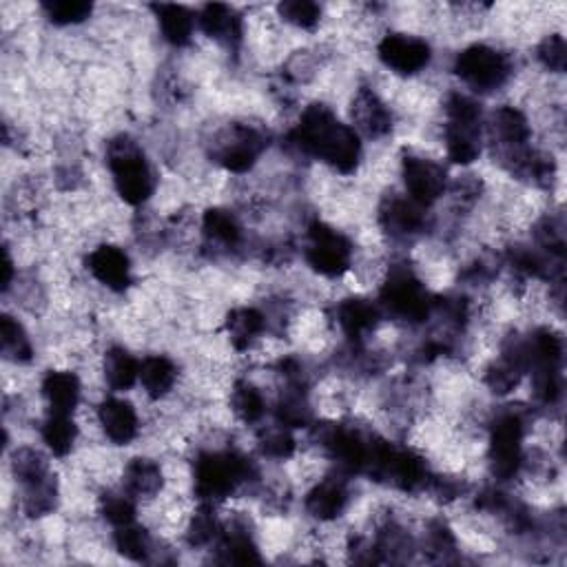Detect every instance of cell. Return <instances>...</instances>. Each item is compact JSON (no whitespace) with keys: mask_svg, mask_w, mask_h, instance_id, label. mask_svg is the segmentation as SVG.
Masks as SVG:
<instances>
[{"mask_svg":"<svg viewBox=\"0 0 567 567\" xmlns=\"http://www.w3.org/2000/svg\"><path fill=\"white\" fill-rule=\"evenodd\" d=\"M293 144L308 156L324 160L339 173H353L362 158L359 133L342 125L324 105H311L291 133Z\"/></svg>","mask_w":567,"mask_h":567,"instance_id":"cell-1","label":"cell"},{"mask_svg":"<svg viewBox=\"0 0 567 567\" xmlns=\"http://www.w3.org/2000/svg\"><path fill=\"white\" fill-rule=\"evenodd\" d=\"M107 164L116 191L127 204L138 206L151 198L156 180L142 149L131 138L118 136L107 144Z\"/></svg>","mask_w":567,"mask_h":567,"instance_id":"cell-2","label":"cell"},{"mask_svg":"<svg viewBox=\"0 0 567 567\" xmlns=\"http://www.w3.org/2000/svg\"><path fill=\"white\" fill-rule=\"evenodd\" d=\"M251 463L235 452H206L195 461V492L206 503L222 501L249 479Z\"/></svg>","mask_w":567,"mask_h":567,"instance_id":"cell-3","label":"cell"},{"mask_svg":"<svg viewBox=\"0 0 567 567\" xmlns=\"http://www.w3.org/2000/svg\"><path fill=\"white\" fill-rule=\"evenodd\" d=\"M446 149L455 164H472L481 153V109L477 102L463 94H452L448 105Z\"/></svg>","mask_w":567,"mask_h":567,"instance_id":"cell-4","label":"cell"},{"mask_svg":"<svg viewBox=\"0 0 567 567\" xmlns=\"http://www.w3.org/2000/svg\"><path fill=\"white\" fill-rule=\"evenodd\" d=\"M381 302L404 322L419 324L430 315V295L410 268H393L381 288Z\"/></svg>","mask_w":567,"mask_h":567,"instance_id":"cell-5","label":"cell"},{"mask_svg":"<svg viewBox=\"0 0 567 567\" xmlns=\"http://www.w3.org/2000/svg\"><path fill=\"white\" fill-rule=\"evenodd\" d=\"M457 76L477 91H492L508 80V60L488 45H472L463 49L455 63Z\"/></svg>","mask_w":567,"mask_h":567,"instance_id":"cell-6","label":"cell"},{"mask_svg":"<svg viewBox=\"0 0 567 567\" xmlns=\"http://www.w3.org/2000/svg\"><path fill=\"white\" fill-rule=\"evenodd\" d=\"M350 242L342 233H337L331 226L322 222H315L308 229V249H306V262L311 264L319 275L326 277H339L346 273L350 266Z\"/></svg>","mask_w":567,"mask_h":567,"instance_id":"cell-7","label":"cell"},{"mask_svg":"<svg viewBox=\"0 0 567 567\" xmlns=\"http://www.w3.org/2000/svg\"><path fill=\"white\" fill-rule=\"evenodd\" d=\"M523 421L519 415H503L492 426L490 435V463L494 477L501 481L512 479L521 466Z\"/></svg>","mask_w":567,"mask_h":567,"instance_id":"cell-8","label":"cell"},{"mask_svg":"<svg viewBox=\"0 0 567 567\" xmlns=\"http://www.w3.org/2000/svg\"><path fill=\"white\" fill-rule=\"evenodd\" d=\"M401 175H404L410 200L419 206H430L446 191V171L432 160L406 156L401 164Z\"/></svg>","mask_w":567,"mask_h":567,"instance_id":"cell-9","label":"cell"},{"mask_svg":"<svg viewBox=\"0 0 567 567\" xmlns=\"http://www.w3.org/2000/svg\"><path fill=\"white\" fill-rule=\"evenodd\" d=\"M379 60L388 69L397 71V74H417L430 63V47L426 40L406 36V34H390L381 40L377 47Z\"/></svg>","mask_w":567,"mask_h":567,"instance_id":"cell-10","label":"cell"},{"mask_svg":"<svg viewBox=\"0 0 567 567\" xmlns=\"http://www.w3.org/2000/svg\"><path fill=\"white\" fill-rule=\"evenodd\" d=\"M262 149H264V138L260 131H255L251 127H235L229 133V138L220 144L218 160L226 171L244 173L253 167Z\"/></svg>","mask_w":567,"mask_h":567,"instance_id":"cell-11","label":"cell"},{"mask_svg":"<svg viewBox=\"0 0 567 567\" xmlns=\"http://www.w3.org/2000/svg\"><path fill=\"white\" fill-rule=\"evenodd\" d=\"M87 268L100 284H105L113 293H125L131 284L129 257L116 246H98L89 255Z\"/></svg>","mask_w":567,"mask_h":567,"instance_id":"cell-12","label":"cell"},{"mask_svg":"<svg viewBox=\"0 0 567 567\" xmlns=\"http://www.w3.org/2000/svg\"><path fill=\"white\" fill-rule=\"evenodd\" d=\"M370 443L359 432L348 428H331L324 435V446L331 452L333 459L348 472H362L368 468Z\"/></svg>","mask_w":567,"mask_h":567,"instance_id":"cell-13","label":"cell"},{"mask_svg":"<svg viewBox=\"0 0 567 567\" xmlns=\"http://www.w3.org/2000/svg\"><path fill=\"white\" fill-rule=\"evenodd\" d=\"M98 419L107 439L116 446H127L138 435V415L129 401L107 399L98 408Z\"/></svg>","mask_w":567,"mask_h":567,"instance_id":"cell-14","label":"cell"},{"mask_svg":"<svg viewBox=\"0 0 567 567\" xmlns=\"http://www.w3.org/2000/svg\"><path fill=\"white\" fill-rule=\"evenodd\" d=\"M353 118L368 138H381L393 129V116H390L388 107L370 89L357 91L353 102Z\"/></svg>","mask_w":567,"mask_h":567,"instance_id":"cell-15","label":"cell"},{"mask_svg":"<svg viewBox=\"0 0 567 567\" xmlns=\"http://www.w3.org/2000/svg\"><path fill=\"white\" fill-rule=\"evenodd\" d=\"M43 395L49 404V412L71 415L80 401V381L69 370H51L43 381Z\"/></svg>","mask_w":567,"mask_h":567,"instance_id":"cell-16","label":"cell"},{"mask_svg":"<svg viewBox=\"0 0 567 567\" xmlns=\"http://www.w3.org/2000/svg\"><path fill=\"white\" fill-rule=\"evenodd\" d=\"M348 503V492L344 481L339 479H326L308 492L306 497V510L311 517L319 521H333L344 512Z\"/></svg>","mask_w":567,"mask_h":567,"instance_id":"cell-17","label":"cell"},{"mask_svg":"<svg viewBox=\"0 0 567 567\" xmlns=\"http://www.w3.org/2000/svg\"><path fill=\"white\" fill-rule=\"evenodd\" d=\"M198 23L206 36L220 40V43H226V45H235L242 36L240 16H237L231 7L220 5V3L206 5L200 12Z\"/></svg>","mask_w":567,"mask_h":567,"instance_id":"cell-18","label":"cell"},{"mask_svg":"<svg viewBox=\"0 0 567 567\" xmlns=\"http://www.w3.org/2000/svg\"><path fill=\"white\" fill-rule=\"evenodd\" d=\"M381 224L393 235L406 237L415 235L424 226V215H421V206L412 200L390 198L381 206Z\"/></svg>","mask_w":567,"mask_h":567,"instance_id":"cell-19","label":"cell"},{"mask_svg":"<svg viewBox=\"0 0 567 567\" xmlns=\"http://www.w3.org/2000/svg\"><path fill=\"white\" fill-rule=\"evenodd\" d=\"M337 322L350 339H359L377 326L379 311L373 302L364 300V297H350L337 308Z\"/></svg>","mask_w":567,"mask_h":567,"instance_id":"cell-20","label":"cell"},{"mask_svg":"<svg viewBox=\"0 0 567 567\" xmlns=\"http://www.w3.org/2000/svg\"><path fill=\"white\" fill-rule=\"evenodd\" d=\"M125 490L131 497L151 499L162 490V470L151 459H133L125 472Z\"/></svg>","mask_w":567,"mask_h":567,"instance_id":"cell-21","label":"cell"},{"mask_svg":"<svg viewBox=\"0 0 567 567\" xmlns=\"http://www.w3.org/2000/svg\"><path fill=\"white\" fill-rule=\"evenodd\" d=\"M492 127L501 144H505L512 153L525 149V142L530 138V125L519 109L501 107L499 111H494Z\"/></svg>","mask_w":567,"mask_h":567,"instance_id":"cell-22","label":"cell"},{"mask_svg":"<svg viewBox=\"0 0 567 567\" xmlns=\"http://www.w3.org/2000/svg\"><path fill=\"white\" fill-rule=\"evenodd\" d=\"M164 38L175 47L189 45L193 34V14L182 5H153Z\"/></svg>","mask_w":567,"mask_h":567,"instance_id":"cell-23","label":"cell"},{"mask_svg":"<svg viewBox=\"0 0 567 567\" xmlns=\"http://www.w3.org/2000/svg\"><path fill=\"white\" fill-rule=\"evenodd\" d=\"M264 326L266 319L255 308H235L229 319H226V331H229L231 344L237 350L249 348L264 333Z\"/></svg>","mask_w":567,"mask_h":567,"instance_id":"cell-24","label":"cell"},{"mask_svg":"<svg viewBox=\"0 0 567 567\" xmlns=\"http://www.w3.org/2000/svg\"><path fill=\"white\" fill-rule=\"evenodd\" d=\"M175 379H178V370H175L173 362L167 357L156 355L147 357L140 364V381L147 395L153 399H160L173 388Z\"/></svg>","mask_w":567,"mask_h":567,"instance_id":"cell-25","label":"cell"},{"mask_svg":"<svg viewBox=\"0 0 567 567\" xmlns=\"http://www.w3.org/2000/svg\"><path fill=\"white\" fill-rule=\"evenodd\" d=\"M105 379L113 390H129L140 379V364L125 348H111L105 357Z\"/></svg>","mask_w":567,"mask_h":567,"instance_id":"cell-26","label":"cell"},{"mask_svg":"<svg viewBox=\"0 0 567 567\" xmlns=\"http://www.w3.org/2000/svg\"><path fill=\"white\" fill-rule=\"evenodd\" d=\"M0 348H3V355L16 364L32 362V342H29L25 328L9 315L0 319Z\"/></svg>","mask_w":567,"mask_h":567,"instance_id":"cell-27","label":"cell"},{"mask_svg":"<svg viewBox=\"0 0 567 567\" xmlns=\"http://www.w3.org/2000/svg\"><path fill=\"white\" fill-rule=\"evenodd\" d=\"M76 437L78 430L74 421H71V415H56V412H49V417L43 426V441L56 457H67L71 448H74Z\"/></svg>","mask_w":567,"mask_h":567,"instance_id":"cell-28","label":"cell"},{"mask_svg":"<svg viewBox=\"0 0 567 567\" xmlns=\"http://www.w3.org/2000/svg\"><path fill=\"white\" fill-rule=\"evenodd\" d=\"M202 229L209 240L224 244V246H235L242 237L240 222L235 220L233 213L224 211V209L206 211L204 220H202Z\"/></svg>","mask_w":567,"mask_h":567,"instance_id":"cell-29","label":"cell"},{"mask_svg":"<svg viewBox=\"0 0 567 567\" xmlns=\"http://www.w3.org/2000/svg\"><path fill=\"white\" fill-rule=\"evenodd\" d=\"M220 554L226 563H237V565H249V563L262 561V556L260 552H257L249 532L242 528H231L229 532H224Z\"/></svg>","mask_w":567,"mask_h":567,"instance_id":"cell-30","label":"cell"},{"mask_svg":"<svg viewBox=\"0 0 567 567\" xmlns=\"http://www.w3.org/2000/svg\"><path fill=\"white\" fill-rule=\"evenodd\" d=\"M25 512L29 517H45L56 508V481L51 474L25 483Z\"/></svg>","mask_w":567,"mask_h":567,"instance_id":"cell-31","label":"cell"},{"mask_svg":"<svg viewBox=\"0 0 567 567\" xmlns=\"http://www.w3.org/2000/svg\"><path fill=\"white\" fill-rule=\"evenodd\" d=\"M231 406L235 415L240 417L244 424H255V421H260L266 412L262 393L255 386L246 384V381H240V384L233 388Z\"/></svg>","mask_w":567,"mask_h":567,"instance_id":"cell-32","label":"cell"},{"mask_svg":"<svg viewBox=\"0 0 567 567\" xmlns=\"http://www.w3.org/2000/svg\"><path fill=\"white\" fill-rule=\"evenodd\" d=\"M277 419L286 428H304L311 424V408L306 404V397L302 395V390H288L286 395H282L280 404H277Z\"/></svg>","mask_w":567,"mask_h":567,"instance_id":"cell-33","label":"cell"},{"mask_svg":"<svg viewBox=\"0 0 567 567\" xmlns=\"http://www.w3.org/2000/svg\"><path fill=\"white\" fill-rule=\"evenodd\" d=\"M43 9L51 23L67 27L85 23L91 12H94V5L82 3V0H54V3H45Z\"/></svg>","mask_w":567,"mask_h":567,"instance_id":"cell-34","label":"cell"},{"mask_svg":"<svg viewBox=\"0 0 567 567\" xmlns=\"http://www.w3.org/2000/svg\"><path fill=\"white\" fill-rule=\"evenodd\" d=\"M116 548L131 561H144L149 554V536L136 523L120 525L116 528Z\"/></svg>","mask_w":567,"mask_h":567,"instance_id":"cell-35","label":"cell"},{"mask_svg":"<svg viewBox=\"0 0 567 567\" xmlns=\"http://www.w3.org/2000/svg\"><path fill=\"white\" fill-rule=\"evenodd\" d=\"M12 468H14V477L23 483V486L29 481L43 479L49 474L45 457L34 448H18L12 457Z\"/></svg>","mask_w":567,"mask_h":567,"instance_id":"cell-36","label":"cell"},{"mask_svg":"<svg viewBox=\"0 0 567 567\" xmlns=\"http://www.w3.org/2000/svg\"><path fill=\"white\" fill-rule=\"evenodd\" d=\"M277 12L286 20L300 29H313L319 18H322V9H319L311 0H286V3H280Z\"/></svg>","mask_w":567,"mask_h":567,"instance_id":"cell-37","label":"cell"},{"mask_svg":"<svg viewBox=\"0 0 567 567\" xmlns=\"http://www.w3.org/2000/svg\"><path fill=\"white\" fill-rule=\"evenodd\" d=\"M102 514L113 528L136 521V505L131 501V494H107L102 499Z\"/></svg>","mask_w":567,"mask_h":567,"instance_id":"cell-38","label":"cell"},{"mask_svg":"<svg viewBox=\"0 0 567 567\" xmlns=\"http://www.w3.org/2000/svg\"><path fill=\"white\" fill-rule=\"evenodd\" d=\"M215 536H218V521L213 517L211 505L206 503L195 514L189 528V543L193 548H202V545H209Z\"/></svg>","mask_w":567,"mask_h":567,"instance_id":"cell-39","label":"cell"},{"mask_svg":"<svg viewBox=\"0 0 567 567\" xmlns=\"http://www.w3.org/2000/svg\"><path fill=\"white\" fill-rule=\"evenodd\" d=\"M262 452L273 459H288L295 452V439L284 426L268 430L262 437Z\"/></svg>","mask_w":567,"mask_h":567,"instance_id":"cell-40","label":"cell"},{"mask_svg":"<svg viewBox=\"0 0 567 567\" xmlns=\"http://www.w3.org/2000/svg\"><path fill=\"white\" fill-rule=\"evenodd\" d=\"M539 58L541 63L552 69V71H565L567 65V47L561 36H548L539 47Z\"/></svg>","mask_w":567,"mask_h":567,"instance_id":"cell-41","label":"cell"},{"mask_svg":"<svg viewBox=\"0 0 567 567\" xmlns=\"http://www.w3.org/2000/svg\"><path fill=\"white\" fill-rule=\"evenodd\" d=\"M14 280V262H12V255L5 249L3 251V288L7 291L9 286H12Z\"/></svg>","mask_w":567,"mask_h":567,"instance_id":"cell-42","label":"cell"}]
</instances>
